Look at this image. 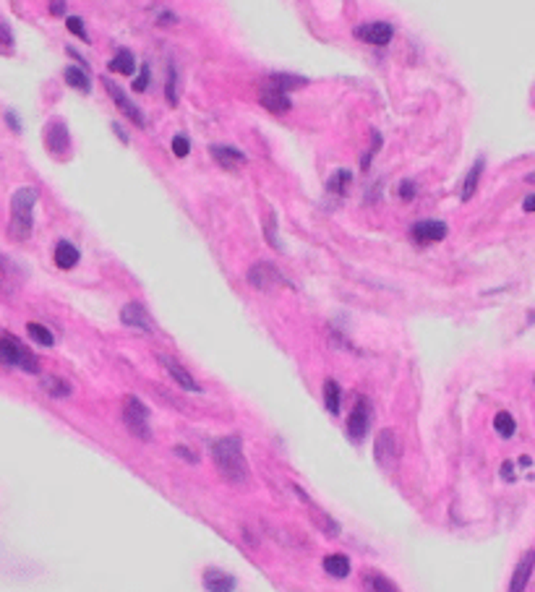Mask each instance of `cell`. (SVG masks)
I'll list each match as a JSON object with an SVG mask.
<instances>
[{
	"label": "cell",
	"instance_id": "cell-24",
	"mask_svg": "<svg viewBox=\"0 0 535 592\" xmlns=\"http://www.w3.org/2000/svg\"><path fill=\"white\" fill-rule=\"evenodd\" d=\"M363 584H365V590L368 592H400L395 582L386 580L384 574H379V571H365Z\"/></svg>",
	"mask_w": 535,
	"mask_h": 592
},
{
	"label": "cell",
	"instance_id": "cell-41",
	"mask_svg": "<svg viewBox=\"0 0 535 592\" xmlns=\"http://www.w3.org/2000/svg\"><path fill=\"white\" fill-rule=\"evenodd\" d=\"M6 118H8V126H11L13 130H22V126H19V118H16L13 112H6Z\"/></svg>",
	"mask_w": 535,
	"mask_h": 592
},
{
	"label": "cell",
	"instance_id": "cell-19",
	"mask_svg": "<svg viewBox=\"0 0 535 592\" xmlns=\"http://www.w3.org/2000/svg\"><path fill=\"white\" fill-rule=\"evenodd\" d=\"M324 571L334 577V580H345L347 574H350V559L345 556V553H329L327 559H324Z\"/></svg>",
	"mask_w": 535,
	"mask_h": 592
},
{
	"label": "cell",
	"instance_id": "cell-18",
	"mask_svg": "<svg viewBox=\"0 0 535 592\" xmlns=\"http://www.w3.org/2000/svg\"><path fill=\"white\" fill-rule=\"evenodd\" d=\"M79 259H81V253L71 240H58V246H55V267L58 269H74Z\"/></svg>",
	"mask_w": 535,
	"mask_h": 592
},
{
	"label": "cell",
	"instance_id": "cell-23",
	"mask_svg": "<svg viewBox=\"0 0 535 592\" xmlns=\"http://www.w3.org/2000/svg\"><path fill=\"white\" fill-rule=\"evenodd\" d=\"M63 78L68 81V87L79 89L81 94H89L92 92V81H89V74H86L84 68H79V65H68L63 71Z\"/></svg>",
	"mask_w": 535,
	"mask_h": 592
},
{
	"label": "cell",
	"instance_id": "cell-20",
	"mask_svg": "<svg viewBox=\"0 0 535 592\" xmlns=\"http://www.w3.org/2000/svg\"><path fill=\"white\" fill-rule=\"evenodd\" d=\"M110 71H113V74H120V76H131L136 71V58H133V53H131L129 47H120L118 53L113 55Z\"/></svg>",
	"mask_w": 535,
	"mask_h": 592
},
{
	"label": "cell",
	"instance_id": "cell-40",
	"mask_svg": "<svg viewBox=\"0 0 535 592\" xmlns=\"http://www.w3.org/2000/svg\"><path fill=\"white\" fill-rule=\"evenodd\" d=\"M113 130H115V136H118V139L123 141V144H129V133H126V130L120 128L118 123H113Z\"/></svg>",
	"mask_w": 535,
	"mask_h": 592
},
{
	"label": "cell",
	"instance_id": "cell-34",
	"mask_svg": "<svg viewBox=\"0 0 535 592\" xmlns=\"http://www.w3.org/2000/svg\"><path fill=\"white\" fill-rule=\"evenodd\" d=\"M149 78H151V68L144 63V65H141V74L136 76V81H133V92H147V87H149Z\"/></svg>",
	"mask_w": 535,
	"mask_h": 592
},
{
	"label": "cell",
	"instance_id": "cell-36",
	"mask_svg": "<svg viewBox=\"0 0 535 592\" xmlns=\"http://www.w3.org/2000/svg\"><path fill=\"white\" fill-rule=\"evenodd\" d=\"M415 194H418V188H415L413 180H402V183H400V198H402V201L415 198Z\"/></svg>",
	"mask_w": 535,
	"mask_h": 592
},
{
	"label": "cell",
	"instance_id": "cell-22",
	"mask_svg": "<svg viewBox=\"0 0 535 592\" xmlns=\"http://www.w3.org/2000/svg\"><path fill=\"white\" fill-rule=\"evenodd\" d=\"M350 185H353V173L343 167V170H334V173L329 175V180H327V191L343 198V196H347Z\"/></svg>",
	"mask_w": 535,
	"mask_h": 592
},
{
	"label": "cell",
	"instance_id": "cell-27",
	"mask_svg": "<svg viewBox=\"0 0 535 592\" xmlns=\"http://www.w3.org/2000/svg\"><path fill=\"white\" fill-rule=\"evenodd\" d=\"M42 389L55 399H63L71 394V384L65 381V378H58V376H44L42 378Z\"/></svg>",
	"mask_w": 535,
	"mask_h": 592
},
{
	"label": "cell",
	"instance_id": "cell-14",
	"mask_svg": "<svg viewBox=\"0 0 535 592\" xmlns=\"http://www.w3.org/2000/svg\"><path fill=\"white\" fill-rule=\"evenodd\" d=\"M201 582H204V590L206 592H236V587H238L236 577L222 569H206Z\"/></svg>",
	"mask_w": 535,
	"mask_h": 592
},
{
	"label": "cell",
	"instance_id": "cell-17",
	"mask_svg": "<svg viewBox=\"0 0 535 592\" xmlns=\"http://www.w3.org/2000/svg\"><path fill=\"white\" fill-rule=\"evenodd\" d=\"M258 102H261V108L269 110V112H274V115H285V112L293 108L290 94H285V92H279V89H274V87L264 89V94L258 97Z\"/></svg>",
	"mask_w": 535,
	"mask_h": 592
},
{
	"label": "cell",
	"instance_id": "cell-42",
	"mask_svg": "<svg viewBox=\"0 0 535 592\" xmlns=\"http://www.w3.org/2000/svg\"><path fill=\"white\" fill-rule=\"evenodd\" d=\"M502 475H504V477H507V480H512V477H514V473H512V462H504Z\"/></svg>",
	"mask_w": 535,
	"mask_h": 592
},
{
	"label": "cell",
	"instance_id": "cell-7",
	"mask_svg": "<svg viewBox=\"0 0 535 592\" xmlns=\"http://www.w3.org/2000/svg\"><path fill=\"white\" fill-rule=\"evenodd\" d=\"M102 81H105L107 94L113 97L115 108H118L120 112H123V115H126V118H129L131 123H133V126L144 128V126H147V123H144V112H141V110L136 108V105H133V102H131L129 97H126V92H123V89H120L118 84H115V81H110V78H102Z\"/></svg>",
	"mask_w": 535,
	"mask_h": 592
},
{
	"label": "cell",
	"instance_id": "cell-35",
	"mask_svg": "<svg viewBox=\"0 0 535 592\" xmlns=\"http://www.w3.org/2000/svg\"><path fill=\"white\" fill-rule=\"evenodd\" d=\"M264 235H267V240L272 243V246L277 248V251H282V246H279V240H277V227H274V214L269 217V222L264 225Z\"/></svg>",
	"mask_w": 535,
	"mask_h": 592
},
{
	"label": "cell",
	"instance_id": "cell-9",
	"mask_svg": "<svg viewBox=\"0 0 535 592\" xmlns=\"http://www.w3.org/2000/svg\"><path fill=\"white\" fill-rule=\"evenodd\" d=\"M248 285L256 287V290H272L274 285H282V274L277 271L274 264L258 261L248 269Z\"/></svg>",
	"mask_w": 535,
	"mask_h": 592
},
{
	"label": "cell",
	"instance_id": "cell-11",
	"mask_svg": "<svg viewBox=\"0 0 535 592\" xmlns=\"http://www.w3.org/2000/svg\"><path fill=\"white\" fill-rule=\"evenodd\" d=\"M120 321L126 323V326H131V329H139V332H147V334L154 332V323H151L149 313H147V308H144L141 303H129V305H123Z\"/></svg>",
	"mask_w": 535,
	"mask_h": 592
},
{
	"label": "cell",
	"instance_id": "cell-15",
	"mask_svg": "<svg viewBox=\"0 0 535 592\" xmlns=\"http://www.w3.org/2000/svg\"><path fill=\"white\" fill-rule=\"evenodd\" d=\"M209 154H212V160L217 162V164H222L227 170H236V167H240V164L246 162V154H243V151L236 149V146H225V144H212V146H209Z\"/></svg>",
	"mask_w": 535,
	"mask_h": 592
},
{
	"label": "cell",
	"instance_id": "cell-28",
	"mask_svg": "<svg viewBox=\"0 0 535 592\" xmlns=\"http://www.w3.org/2000/svg\"><path fill=\"white\" fill-rule=\"evenodd\" d=\"M26 332H29V337H32L37 345H42V347H53L55 345V334L50 332L47 326H42V323L29 321V323H26Z\"/></svg>",
	"mask_w": 535,
	"mask_h": 592
},
{
	"label": "cell",
	"instance_id": "cell-31",
	"mask_svg": "<svg viewBox=\"0 0 535 592\" xmlns=\"http://www.w3.org/2000/svg\"><path fill=\"white\" fill-rule=\"evenodd\" d=\"M165 94H167L170 105H178V74H175V65H167V87H165Z\"/></svg>",
	"mask_w": 535,
	"mask_h": 592
},
{
	"label": "cell",
	"instance_id": "cell-13",
	"mask_svg": "<svg viewBox=\"0 0 535 592\" xmlns=\"http://www.w3.org/2000/svg\"><path fill=\"white\" fill-rule=\"evenodd\" d=\"M533 569H535V550H527L522 559L517 561V566H514L512 582H509V592H525L527 582L533 577Z\"/></svg>",
	"mask_w": 535,
	"mask_h": 592
},
{
	"label": "cell",
	"instance_id": "cell-1",
	"mask_svg": "<svg viewBox=\"0 0 535 592\" xmlns=\"http://www.w3.org/2000/svg\"><path fill=\"white\" fill-rule=\"evenodd\" d=\"M212 462L217 473L225 477L227 483H246L248 480V462L243 457V441L240 436H222L212 443Z\"/></svg>",
	"mask_w": 535,
	"mask_h": 592
},
{
	"label": "cell",
	"instance_id": "cell-21",
	"mask_svg": "<svg viewBox=\"0 0 535 592\" xmlns=\"http://www.w3.org/2000/svg\"><path fill=\"white\" fill-rule=\"evenodd\" d=\"M483 157H478L475 160V164L470 167V173L465 175V180H462V194L460 198L462 201H470L472 196H475V188H478V183H481V175H483Z\"/></svg>",
	"mask_w": 535,
	"mask_h": 592
},
{
	"label": "cell",
	"instance_id": "cell-29",
	"mask_svg": "<svg viewBox=\"0 0 535 592\" xmlns=\"http://www.w3.org/2000/svg\"><path fill=\"white\" fill-rule=\"evenodd\" d=\"M493 428H496V433H499L502 439H512L514 431H517V423H514V418L507 409H502V412H496V418H493Z\"/></svg>",
	"mask_w": 535,
	"mask_h": 592
},
{
	"label": "cell",
	"instance_id": "cell-12",
	"mask_svg": "<svg viewBox=\"0 0 535 592\" xmlns=\"http://www.w3.org/2000/svg\"><path fill=\"white\" fill-rule=\"evenodd\" d=\"M397 449H400V446H397V433L392 431V428H384V431L376 436L374 457L381 467H389V464H392V459L397 457Z\"/></svg>",
	"mask_w": 535,
	"mask_h": 592
},
{
	"label": "cell",
	"instance_id": "cell-32",
	"mask_svg": "<svg viewBox=\"0 0 535 592\" xmlns=\"http://www.w3.org/2000/svg\"><path fill=\"white\" fill-rule=\"evenodd\" d=\"M0 53L3 55H11L13 53V32L8 22L0 19Z\"/></svg>",
	"mask_w": 535,
	"mask_h": 592
},
{
	"label": "cell",
	"instance_id": "cell-10",
	"mask_svg": "<svg viewBox=\"0 0 535 592\" xmlns=\"http://www.w3.org/2000/svg\"><path fill=\"white\" fill-rule=\"evenodd\" d=\"M44 144L53 157H65L71 149V139H68V128L63 120H50V126L44 128Z\"/></svg>",
	"mask_w": 535,
	"mask_h": 592
},
{
	"label": "cell",
	"instance_id": "cell-43",
	"mask_svg": "<svg viewBox=\"0 0 535 592\" xmlns=\"http://www.w3.org/2000/svg\"><path fill=\"white\" fill-rule=\"evenodd\" d=\"M527 180H530V183H535V173H533V175H527Z\"/></svg>",
	"mask_w": 535,
	"mask_h": 592
},
{
	"label": "cell",
	"instance_id": "cell-33",
	"mask_svg": "<svg viewBox=\"0 0 535 592\" xmlns=\"http://www.w3.org/2000/svg\"><path fill=\"white\" fill-rule=\"evenodd\" d=\"M188 151H191V141L178 133V136L172 139V154H175L178 160H183V157H188Z\"/></svg>",
	"mask_w": 535,
	"mask_h": 592
},
{
	"label": "cell",
	"instance_id": "cell-3",
	"mask_svg": "<svg viewBox=\"0 0 535 592\" xmlns=\"http://www.w3.org/2000/svg\"><path fill=\"white\" fill-rule=\"evenodd\" d=\"M0 363L6 368H22L26 373H40V360L13 334H0Z\"/></svg>",
	"mask_w": 535,
	"mask_h": 592
},
{
	"label": "cell",
	"instance_id": "cell-26",
	"mask_svg": "<svg viewBox=\"0 0 535 592\" xmlns=\"http://www.w3.org/2000/svg\"><path fill=\"white\" fill-rule=\"evenodd\" d=\"M340 397H343L340 384H337L334 378H327V381H324V407L329 409L332 415L340 412Z\"/></svg>",
	"mask_w": 535,
	"mask_h": 592
},
{
	"label": "cell",
	"instance_id": "cell-30",
	"mask_svg": "<svg viewBox=\"0 0 535 592\" xmlns=\"http://www.w3.org/2000/svg\"><path fill=\"white\" fill-rule=\"evenodd\" d=\"M65 26H68V32L76 34L81 42H92V40H89V32H86V26H84V19H79V16H68V19H65Z\"/></svg>",
	"mask_w": 535,
	"mask_h": 592
},
{
	"label": "cell",
	"instance_id": "cell-37",
	"mask_svg": "<svg viewBox=\"0 0 535 592\" xmlns=\"http://www.w3.org/2000/svg\"><path fill=\"white\" fill-rule=\"evenodd\" d=\"M175 454H178V457H183V459H188L191 464L199 462V454L188 452V446H175Z\"/></svg>",
	"mask_w": 535,
	"mask_h": 592
},
{
	"label": "cell",
	"instance_id": "cell-6",
	"mask_svg": "<svg viewBox=\"0 0 535 592\" xmlns=\"http://www.w3.org/2000/svg\"><path fill=\"white\" fill-rule=\"evenodd\" d=\"M450 232V227L447 222H441V219H420L415 225L410 227V237L415 240L418 246H431V243H439L444 240Z\"/></svg>",
	"mask_w": 535,
	"mask_h": 592
},
{
	"label": "cell",
	"instance_id": "cell-8",
	"mask_svg": "<svg viewBox=\"0 0 535 592\" xmlns=\"http://www.w3.org/2000/svg\"><path fill=\"white\" fill-rule=\"evenodd\" d=\"M355 37L365 44H374V47H384V44L392 42L395 37V26L386 22H374V24H363L355 29Z\"/></svg>",
	"mask_w": 535,
	"mask_h": 592
},
{
	"label": "cell",
	"instance_id": "cell-5",
	"mask_svg": "<svg viewBox=\"0 0 535 592\" xmlns=\"http://www.w3.org/2000/svg\"><path fill=\"white\" fill-rule=\"evenodd\" d=\"M371 428V405L365 397L355 399V407L347 415V439L355 443H361L365 439V433Z\"/></svg>",
	"mask_w": 535,
	"mask_h": 592
},
{
	"label": "cell",
	"instance_id": "cell-16",
	"mask_svg": "<svg viewBox=\"0 0 535 592\" xmlns=\"http://www.w3.org/2000/svg\"><path fill=\"white\" fill-rule=\"evenodd\" d=\"M160 363L165 366V371H167V373L172 376V381H175L178 387L186 389V391H199V389H201L199 384H196V378H193L191 373H188V371H186V368L178 363V360H172L170 355H160Z\"/></svg>",
	"mask_w": 535,
	"mask_h": 592
},
{
	"label": "cell",
	"instance_id": "cell-39",
	"mask_svg": "<svg viewBox=\"0 0 535 592\" xmlns=\"http://www.w3.org/2000/svg\"><path fill=\"white\" fill-rule=\"evenodd\" d=\"M522 209H525V212H533V214H535V194L525 196V201H522Z\"/></svg>",
	"mask_w": 535,
	"mask_h": 592
},
{
	"label": "cell",
	"instance_id": "cell-4",
	"mask_svg": "<svg viewBox=\"0 0 535 592\" xmlns=\"http://www.w3.org/2000/svg\"><path fill=\"white\" fill-rule=\"evenodd\" d=\"M123 423H126V428H129L136 439H149L151 436V428H149V409L147 405L141 402L139 397H126L123 402Z\"/></svg>",
	"mask_w": 535,
	"mask_h": 592
},
{
	"label": "cell",
	"instance_id": "cell-25",
	"mask_svg": "<svg viewBox=\"0 0 535 592\" xmlns=\"http://www.w3.org/2000/svg\"><path fill=\"white\" fill-rule=\"evenodd\" d=\"M267 87H274V89H279V92H285V94H288L290 89H300V87H306V78H303V76L274 74V76H269Z\"/></svg>",
	"mask_w": 535,
	"mask_h": 592
},
{
	"label": "cell",
	"instance_id": "cell-38",
	"mask_svg": "<svg viewBox=\"0 0 535 592\" xmlns=\"http://www.w3.org/2000/svg\"><path fill=\"white\" fill-rule=\"evenodd\" d=\"M50 13H53V16H63L65 0H50Z\"/></svg>",
	"mask_w": 535,
	"mask_h": 592
},
{
	"label": "cell",
	"instance_id": "cell-2",
	"mask_svg": "<svg viewBox=\"0 0 535 592\" xmlns=\"http://www.w3.org/2000/svg\"><path fill=\"white\" fill-rule=\"evenodd\" d=\"M37 188L26 185V188H19L16 194L11 196V222H8V235L13 240H29L34 230V204H37Z\"/></svg>",
	"mask_w": 535,
	"mask_h": 592
}]
</instances>
